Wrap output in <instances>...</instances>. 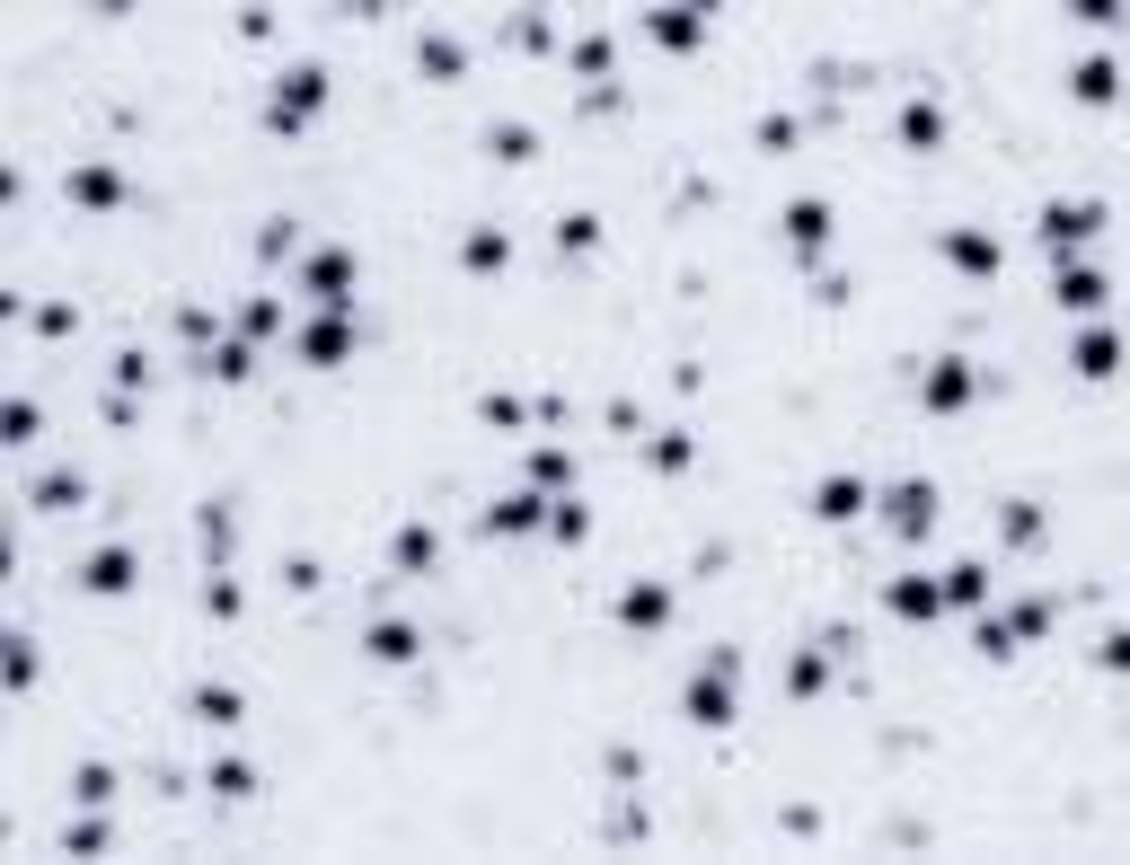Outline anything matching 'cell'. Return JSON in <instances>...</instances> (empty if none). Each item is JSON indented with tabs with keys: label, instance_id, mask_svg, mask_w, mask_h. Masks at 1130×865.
Instances as JSON below:
<instances>
[{
	"label": "cell",
	"instance_id": "obj_16",
	"mask_svg": "<svg viewBox=\"0 0 1130 865\" xmlns=\"http://www.w3.org/2000/svg\"><path fill=\"white\" fill-rule=\"evenodd\" d=\"M301 354H309V362H337V354H345V327H309Z\"/></svg>",
	"mask_w": 1130,
	"mask_h": 865
},
{
	"label": "cell",
	"instance_id": "obj_4",
	"mask_svg": "<svg viewBox=\"0 0 1130 865\" xmlns=\"http://www.w3.org/2000/svg\"><path fill=\"white\" fill-rule=\"evenodd\" d=\"M945 256L963 265V275H999V239H980V230H963V239H954Z\"/></svg>",
	"mask_w": 1130,
	"mask_h": 865
},
{
	"label": "cell",
	"instance_id": "obj_21",
	"mask_svg": "<svg viewBox=\"0 0 1130 865\" xmlns=\"http://www.w3.org/2000/svg\"><path fill=\"white\" fill-rule=\"evenodd\" d=\"M504 256H512L504 230H478V239H469V265H478V275H486V265H504Z\"/></svg>",
	"mask_w": 1130,
	"mask_h": 865
},
{
	"label": "cell",
	"instance_id": "obj_24",
	"mask_svg": "<svg viewBox=\"0 0 1130 865\" xmlns=\"http://www.w3.org/2000/svg\"><path fill=\"white\" fill-rule=\"evenodd\" d=\"M36 504H45V512H53V504H80V478H45V486H36Z\"/></svg>",
	"mask_w": 1130,
	"mask_h": 865
},
{
	"label": "cell",
	"instance_id": "obj_14",
	"mask_svg": "<svg viewBox=\"0 0 1130 865\" xmlns=\"http://www.w3.org/2000/svg\"><path fill=\"white\" fill-rule=\"evenodd\" d=\"M194 715L204 724H239V689H194Z\"/></svg>",
	"mask_w": 1130,
	"mask_h": 865
},
{
	"label": "cell",
	"instance_id": "obj_13",
	"mask_svg": "<svg viewBox=\"0 0 1130 865\" xmlns=\"http://www.w3.org/2000/svg\"><path fill=\"white\" fill-rule=\"evenodd\" d=\"M371 653H380V662H407V653H416V627H397V619L371 627Z\"/></svg>",
	"mask_w": 1130,
	"mask_h": 865
},
{
	"label": "cell",
	"instance_id": "obj_2",
	"mask_svg": "<svg viewBox=\"0 0 1130 865\" xmlns=\"http://www.w3.org/2000/svg\"><path fill=\"white\" fill-rule=\"evenodd\" d=\"M813 512H822V521H848V512H866V486H856V478H822Z\"/></svg>",
	"mask_w": 1130,
	"mask_h": 865
},
{
	"label": "cell",
	"instance_id": "obj_22",
	"mask_svg": "<svg viewBox=\"0 0 1130 865\" xmlns=\"http://www.w3.org/2000/svg\"><path fill=\"white\" fill-rule=\"evenodd\" d=\"M901 132H910V142H937V132H945V115H937V106H910V115H901Z\"/></svg>",
	"mask_w": 1130,
	"mask_h": 865
},
{
	"label": "cell",
	"instance_id": "obj_15",
	"mask_svg": "<svg viewBox=\"0 0 1130 865\" xmlns=\"http://www.w3.org/2000/svg\"><path fill=\"white\" fill-rule=\"evenodd\" d=\"M72 194H80V204H115V194H124V186H115L106 168H80V177H72Z\"/></svg>",
	"mask_w": 1130,
	"mask_h": 865
},
{
	"label": "cell",
	"instance_id": "obj_9",
	"mask_svg": "<svg viewBox=\"0 0 1130 865\" xmlns=\"http://www.w3.org/2000/svg\"><path fill=\"white\" fill-rule=\"evenodd\" d=\"M619 610H627V627H662V610H672V601H662V591H653V583H636V591H627V601H619Z\"/></svg>",
	"mask_w": 1130,
	"mask_h": 865
},
{
	"label": "cell",
	"instance_id": "obj_3",
	"mask_svg": "<svg viewBox=\"0 0 1130 865\" xmlns=\"http://www.w3.org/2000/svg\"><path fill=\"white\" fill-rule=\"evenodd\" d=\"M892 521H901V530H927V521H937V486H892Z\"/></svg>",
	"mask_w": 1130,
	"mask_h": 865
},
{
	"label": "cell",
	"instance_id": "obj_18",
	"mask_svg": "<svg viewBox=\"0 0 1130 865\" xmlns=\"http://www.w3.org/2000/svg\"><path fill=\"white\" fill-rule=\"evenodd\" d=\"M892 610H910V619H927V610H937V583H892Z\"/></svg>",
	"mask_w": 1130,
	"mask_h": 865
},
{
	"label": "cell",
	"instance_id": "obj_7",
	"mask_svg": "<svg viewBox=\"0 0 1130 865\" xmlns=\"http://www.w3.org/2000/svg\"><path fill=\"white\" fill-rule=\"evenodd\" d=\"M345 275H354V256H318V265H309V292H318V301H345Z\"/></svg>",
	"mask_w": 1130,
	"mask_h": 865
},
{
	"label": "cell",
	"instance_id": "obj_23",
	"mask_svg": "<svg viewBox=\"0 0 1130 865\" xmlns=\"http://www.w3.org/2000/svg\"><path fill=\"white\" fill-rule=\"evenodd\" d=\"M72 794H80V804H106V794H115V777H106V768H80V777H72Z\"/></svg>",
	"mask_w": 1130,
	"mask_h": 865
},
{
	"label": "cell",
	"instance_id": "obj_17",
	"mask_svg": "<svg viewBox=\"0 0 1130 865\" xmlns=\"http://www.w3.org/2000/svg\"><path fill=\"white\" fill-rule=\"evenodd\" d=\"M433 548H442L433 530H397V565H433Z\"/></svg>",
	"mask_w": 1130,
	"mask_h": 865
},
{
	"label": "cell",
	"instance_id": "obj_10",
	"mask_svg": "<svg viewBox=\"0 0 1130 865\" xmlns=\"http://www.w3.org/2000/svg\"><path fill=\"white\" fill-rule=\"evenodd\" d=\"M530 521H548V512H539V495H512V504H495V512H486V530H530Z\"/></svg>",
	"mask_w": 1130,
	"mask_h": 865
},
{
	"label": "cell",
	"instance_id": "obj_19",
	"mask_svg": "<svg viewBox=\"0 0 1130 865\" xmlns=\"http://www.w3.org/2000/svg\"><path fill=\"white\" fill-rule=\"evenodd\" d=\"M1113 354H1121L1113 336H1087V345H1078V371H1087V380H1104V371H1113Z\"/></svg>",
	"mask_w": 1130,
	"mask_h": 865
},
{
	"label": "cell",
	"instance_id": "obj_12",
	"mask_svg": "<svg viewBox=\"0 0 1130 865\" xmlns=\"http://www.w3.org/2000/svg\"><path fill=\"white\" fill-rule=\"evenodd\" d=\"M954 397H972V371H963V362H945L937 380H927V407H954Z\"/></svg>",
	"mask_w": 1130,
	"mask_h": 865
},
{
	"label": "cell",
	"instance_id": "obj_8",
	"mask_svg": "<svg viewBox=\"0 0 1130 865\" xmlns=\"http://www.w3.org/2000/svg\"><path fill=\"white\" fill-rule=\"evenodd\" d=\"M822 230H830L822 204H795V213H786V239H795V247H822Z\"/></svg>",
	"mask_w": 1130,
	"mask_h": 865
},
{
	"label": "cell",
	"instance_id": "obj_20",
	"mask_svg": "<svg viewBox=\"0 0 1130 865\" xmlns=\"http://www.w3.org/2000/svg\"><path fill=\"white\" fill-rule=\"evenodd\" d=\"M1059 301H1069V309H1095L1104 283H1095V275H1059Z\"/></svg>",
	"mask_w": 1130,
	"mask_h": 865
},
{
	"label": "cell",
	"instance_id": "obj_1",
	"mask_svg": "<svg viewBox=\"0 0 1130 865\" xmlns=\"http://www.w3.org/2000/svg\"><path fill=\"white\" fill-rule=\"evenodd\" d=\"M1095 221H1104L1095 204H1051V213H1042V247H1069V239H1087Z\"/></svg>",
	"mask_w": 1130,
	"mask_h": 865
},
{
	"label": "cell",
	"instance_id": "obj_6",
	"mask_svg": "<svg viewBox=\"0 0 1130 865\" xmlns=\"http://www.w3.org/2000/svg\"><path fill=\"white\" fill-rule=\"evenodd\" d=\"M1113 80H1121V72H1113L1104 53H1087V62H1078V98H1087V106H1104V98H1113Z\"/></svg>",
	"mask_w": 1130,
	"mask_h": 865
},
{
	"label": "cell",
	"instance_id": "obj_5",
	"mask_svg": "<svg viewBox=\"0 0 1130 865\" xmlns=\"http://www.w3.org/2000/svg\"><path fill=\"white\" fill-rule=\"evenodd\" d=\"M80 583H89V591H124V583H132V557H124V548H98Z\"/></svg>",
	"mask_w": 1130,
	"mask_h": 865
},
{
	"label": "cell",
	"instance_id": "obj_11",
	"mask_svg": "<svg viewBox=\"0 0 1130 865\" xmlns=\"http://www.w3.org/2000/svg\"><path fill=\"white\" fill-rule=\"evenodd\" d=\"M689 715H698V724H724V715H734V698H724L715 680H689Z\"/></svg>",
	"mask_w": 1130,
	"mask_h": 865
}]
</instances>
